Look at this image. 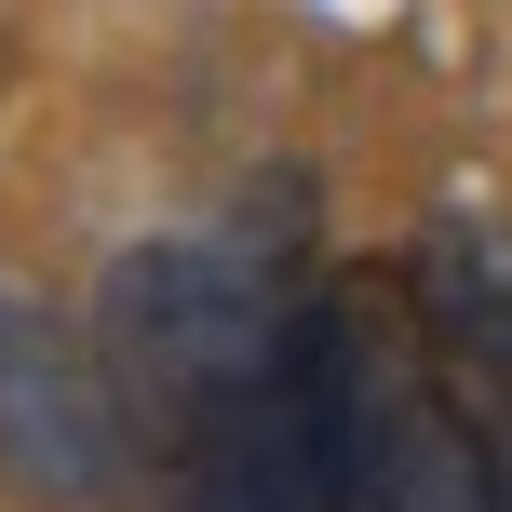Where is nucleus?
Here are the masks:
<instances>
[{
	"label": "nucleus",
	"instance_id": "obj_2",
	"mask_svg": "<svg viewBox=\"0 0 512 512\" xmlns=\"http://www.w3.org/2000/svg\"><path fill=\"white\" fill-rule=\"evenodd\" d=\"M135 472V418L95 324L54 297H0V499L27 512H108Z\"/></svg>",
	"mask_w": 512,
	"mask_h": 512
},
{
	"label": "nucleus",
	"instance_id": "obj_3",
	"mask_svg": "<svg viewBox=\"0 0 512 512\" xmlns=\"http://www.w3.org/2000/svg\"><path fill=\"white\" fill-rule=\"evenodd\" d=\"M364 512H512V472L486 418L405 351H378V418H364Z\"/></svg>",
	"mask_w": 512,
	"mask_h": 512
},
{
	"label": "nucleus",
	"instance_id": "obj_1",
	"mask_svg": "<svg viewBox=\"0 0 512 512\" xmlns=\"http://www.w3.org/2000/svg\"><path fill=\"white\" fill-rule=\"evenodd\" d=\"M283 310L270 283L243 270V256L216 243H135L108 256L95 283V351L108 378H122V418H135V459L176 472L203 432H230V405L256 391V364L283 351Z\"/></svg>",
	"mask_w": 512,
	"mask_h": 512
}]
</instances>
